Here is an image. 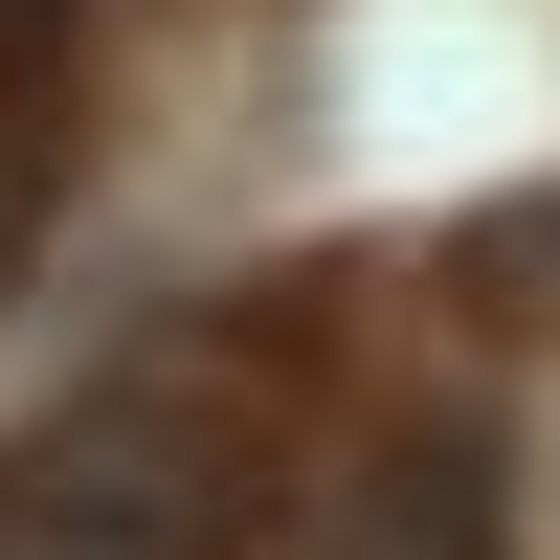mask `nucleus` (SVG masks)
<instances>
[{"mask_svg":"<svg viewBox=\"0 0 560 560\" xmlns=\"http://www.w3.org/2000/svg\"><path fill=\"white\" fill-rule=\"evenodd\" d=\"M269 448H292V359L269 337H179L135 382H90L0 471V560H224L269 516Z\"/></svg>","mask_w":560,"mask_h":560,"instance_id":"nucleus-1","label":"nucleus"}]
</instances>
